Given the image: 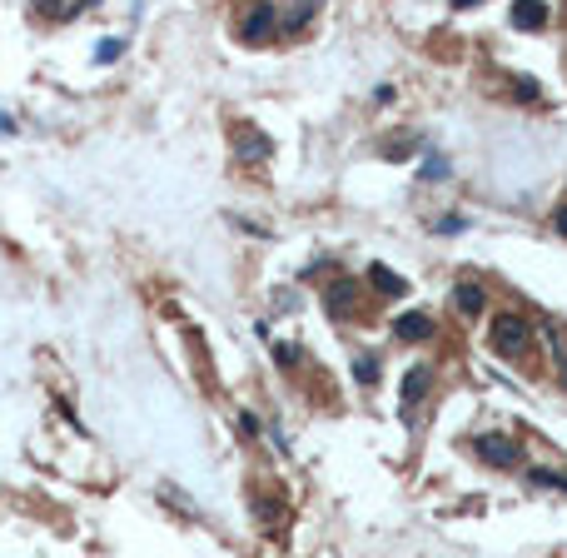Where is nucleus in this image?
Wrapping results in <instances>:
<instances>
[{
	"instance_id": "20",
	"label": "nucleus",
	"mask_w": 567,
	"mask_h": 558,
	"mask_svg": "<svg viewBox=\"0 0 567 558\" xmlns=\"http://www.w3.org/2000/svg\"><path fill=\"white\" fill-rule=\"evenodd\" d=\"M239 429H244L249 439H259V418L254 414H239Z\"/></svg>"
},
{
	"instance_id": "13",
	"label": "nucleus",
	"mask_w": 567,
	"mask_h": 558,
	"mask_svg": "<svg viewBox=\"0 0 567 558\" xmlns=\"http://www.w3.org/2000/svg\"><path fill=\"white\" fill-rule=\"evenodd\" d=\"M309 21H314V5H294V11H284V15H279V31H284V35H294L299 25H309Z\"/></svg>"
},
{
	"instance_id": "18",
	"label": "nucleus",
	"mask_w": 567,
	"mask_h": 558,
	"mask_svg": "<svg viewBox=\"0 0 567 558\" xmlns=\"http://www.w3.org/2000/svg\"><path fill=\"white\" fill-rule=\"evenodd\" d=\"M120 55H125V40H105V45L95 50V60H100V65H110V60H120Z\"/></svg>"
},
{
	"instance_id": "2",
	"label": "nucleus",
	"mask_w": 567,
	"mask_h": 558,
	"mask_svg": "<svg viewBox=\"0 0 567 558\" xmlns=\"http://www.w3.org/2000/svg\"><path fill=\"white\" fill-rule=\"evenodd\" d=\"M279 31V5H254V11L239 15V40L244 45H264Z\"/></svg>"
},
{
	"instance_id": "15",
	"label": "nucleus",
	"mask_w": 567,
	"mask_h": 558,
	"mask_svg": "<svg viewBox=\"0 0 567 558\" xmlns=\"http://www.w3.org/2000/svg\"><path fill=\"white\" fill-rule=\"evenodd\" d=\"M513 95L523 100V105H533V100H537V80H533V76H518V80H513Z\"/></svg>"
},
{
	"instance_id": "9",
	"label": "nucleus",
	"mask_w": 567,
	"mask_h": 558,
	"mask_svg": "<svg viewBox=\"0 0 567 558\" xmlns=\"http://www.w3.org/2000/svg\"><path fill=\"white\" fill-rule=\"evenodd\" d=\"M368 284H374L378 294H403V290H408V279L394 274L388 265H374V269H368Z\"/></svg>"
},
{
	"instance_id": "7",
	"label": "nucleus",
	"mask_w": 567,
	"mask_h": 558,
	"mask_svg": "<svg viewBox=\"0 0 567 558\" xmlns=\"http://www.w3.org/2000/svg\"><path fill=\"white\" fill-rule=\"evenodd\" d=\"M483 304H488V300H483V290H478V284H458V290H453V310H458V314H468V320H478V314H483Z\"/></svg>"
},
{
	"instance_id": "4",
	"label": "nucleus",
	"mask_w": 567,
	"mask_h": 558,
	"mask_svg": "<svg viewBox=\"0 0 567 558\" xmlns=\"http://www.w3.org/2000/svg\"><path fill=\"white\" fill-rule=\"evenodd\" d=\"M323 304H329L333 320H349L353 310H359V294H353V279H333L329 294H323Z\"/></svg>"
},
{
	"instance_id": "22",
	"label": "nucleus",
	"mask_w": 567,
	"mask_h": 558,
	"mask_svg": "<svg viewBox=\"0 0 567 558\" xmlns=\"http://www.w3.org/2000/svg\"><path fill=\"white\" fill-rule=\"evenodd\" d=\"M11 130H15V120H11V115H0V135H11Z\"/></svg>"
},
{
	"instance_id": "16",
	"label": "nucleus",
	"mask_w": 567,
	"mask_h": 558,
	"mask_svg": "<svg viewBox=\"0 0 567 558\" xmlns=\"http://www.w3.org/2000/svg\"><path fill=\"white\" fill-rule=\"evenodd\" d=\"M448 160H443V155H433V160L429 165H423V180H433V184H439V180H448Z\"/></svg>"
},
{
	"instance_id": "19",
	"label": "nucleus",
	"mask_w": 567,
	"mask_h": 558,
	"mask_svg": "<svg viewBox=\"0 0 567 558\" xmlns=\"http://www.w3.org/2000/svg\"><path fill=\"white\" fill-rule=\"evenodd\" d=\"M40 15H75V5H55V0H40Z\"/></svg>"
},
{
	"instance_id": "3",
	"label": "nucleus",
	"mask_w": 567,
	"mask_h": 558,
	"mask_svg": "<svg viewBox=\"0 0 567 558\" xmlns=\"http://www.w3.org/2000/svg\"><path fill=\"white\" fill-rule=\"evenodd\" d=\"M478 459L492 464V469H518V464H523V449H518L513 439H503V434H483L478 439Z\"/></svg>"
},
{
	"instance_id": "10",
	"label": "nucleus",
	"mask_w": 567,
	"mask_h": 558,
	"mask_svg": "<svg viewBox=\"0 0 567 558\" xmlns=\"http://www.w3.org/2000/svg\"><path fill=\"white\" fill-rule=\"evenodd\" d=\"M423 394H429V369H408L403 374V404H418Z\"/></svg>"
},
{
	"instance_id": "11",
	"label": "nucleus",
	"mask_w": 567,
	"mask_h": 558,
	"mask_svg": "<svg viewBox=\"0 0 567 558\" xmlns=\"http://www.w3.org/2000/svg\"><path fill=\"white\" fill-rule=\"evenodd\" d=\"M543 334H547V344H553V359H557V379H563V389H567V344H563V334H557L553 324H543Z\"/></svg>"
},
{
	"instance_id": "17",
	"label": "nucleus",
	"mask_w": 567,
	"mask_h": 558,
	"mask_svg": "<svg viewBox=\"0 0 567 558\" xmlns=\"http://www.w3.org/2000/svg\"><path fill=\"white\" fill-rule=\"evenodd\" d=\"M433 230H439V235H458V230H468V220L463 215H439L433 220Z\"/></svg>"
},
{
	"instance_id": "5",
	"label": "nucleus",
	"mask_w": 567,
	"mask_h": 558,
	"mask_svg": "<svg viewBox=\"0 0 567 558\" xmlns=\"http://www.w3.org/2000/svg\"><path fill=\"white\" fill-rule=\"evenodd\" d=\"M508 21H513V31H543L547 25V5L543 0H518Z\"/></svg>"
},
{
	"instance_id": "21",
	"label": "nucleus",
	"mask_w": 567,
	"mask_h": 558,
	"mask_svg": "<svg viewBox=\"0 0 567 558\" xmlns=\"http://www.w3.org/2000/svg\"><path fill=\"white\" fill-rule=\"evenodd\" d=\"M553 225H557V235H567V204H563V210L553 215Z\"/></svg>"
},
{
	"instance_id": "14",
	"label": "nucleus",
	"mask_w": 567,
	"mask_h": 558,
	"mask_svg": "<svg viewBox=\"0 0 567 558\" xmlns=\"http://www.w3.org/2000/svg\"><path fill=\"white\" fill-rule=\"evenodd\" d=\"M527 483H537V489H563L567 494V473H553V469H527Z\"/></svg>"
},
{
	"instance_id": "6",
	"label": "nucleus",
	"mask_w": 567,
	"mask_h": 558,
	"mask_svg": "<svg viewBox=\"0 0 567 558\" xmlns=\"http://www.w3.org/2000/svg\"><path fill=\"white\" fill-rule=\"evenodd\" d=\"M394 334H398L403 344H413V339H429V334H433V320H429L423 310H408L403 320L394 324Z\"/></svg>"
},
{
	"instance_id": "8",
	"label": "nucleus",
	"mask_w": 567,
	"mask_h": 558,
	"mask_svg": "<svg viewBox=\"0 0 567 558\" xmlns=\"http://www.w3.org/2000/svg\"><path fill=\"white\" fill-rule=\"evenodd\" d=\"M235 155H239V160H264V155H269V140L254 135V130H239V135H235Z\"/></svg>"
},
{
	"instance_id": "12",
	"label": "nucleus",
	"mask_w": 567,
	"mask_h": 558,
	"mask_svg": "<svg viewBox=\"0 0 567 558\" xmlns=\"http://www.w3.org/2000/svg\"><path fill=\"white\" fill-rule=\"evenodd\" d=\"M378 374H384V364H378L374 355H359V359H353V379H359V384H378Z\"/></svg>"
},
{
	"instance_id": "1",
	"label": "nucleus",
	"mask_w": 567,
	"mask_h": 558,
	"mask_svg": "<svg viewBox=\"0 0 567 558\" xmlns=\"http://www.w3.org/2000/svg\"><path fill=\"white\" fill-rule=\"evenodd\" d=\"M488 344H492V355L523 359L527 349H533V320H523V314H498L492 329H488Z\"/></svg>"
}]
</instances>
